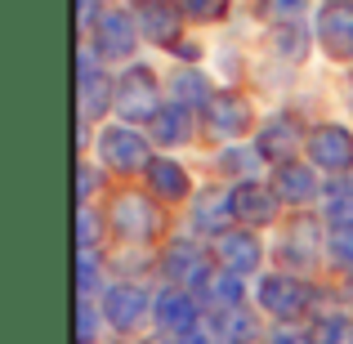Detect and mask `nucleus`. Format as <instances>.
<instances>
[{
  "instance_id": "f257e3e1",
  "label": "nucleus",
  "mask_w": 353,
  "mask_h": 344,
  "mask_svg": "<svg viewBox=\"0 0 353 344\" xmlns=\"http://www.w3.org/2000/svg\"><path fill=\"white\" fill-rule=\"evenodd\" d=\"M117 117L130 121H152L161 112V85H157L152 68H125V77L117 81Z\"/></svg>"
},
{
  "instance_id": "f03ea898",
  "label": "nucleus",
  "mask_w": 353,
  "mask_h": 344,
  "mask_svg": "<svg viewBox=\"0 0 353 344\" xmlns=\"http://www.w3.org/2000/svg\"><path fill=\"white\" fill-rule=\"evenodd\" d=\"M99 156H103L108 170H121V174H134V170H148L152 156H148V139L139 134L134 125H108L99 134Z\"/></svg>"
},
{
  "instance_id": "7ed1b4c3",
  "label": "nucleus",
  "mask_w": 353,
  "mask_h": 344,
  "mask_svg": "<svg viewBox=\"0 0 353 344\" xmlns=\"http://www.w3.org/2000/svg\"><path fill=\"white\" fill-rule=\"evenodd\" d=\"M90 32H94V50L103 54V59H130L134 45H139V23L125 9H99Z\"/></svg>"
},
{
  "instance_id": "20e7f679",
  "label": "nucleus",
  "mask_w": 353,
  "mask_h": 344,
  "mask_svg": "<svg viewBox=\"0 0 353 344\" xmlns=\"http://www.w3.org/2000/svg\"><path fill=\"white\" fill-rule=\"evenodd\" d=\"M108 219H112V228L121 232V237H130V241L152 237L157 224H161L157 206L143 197V192H117V197H112V206H108Z\"/></svg>"
},
{
  "instance_id": "39448f33",
  "label": "nucleus",
  "mask_w": 353,
  "mask_h": 344,
  "mask_svg": "<svg viewBox=\"0 0 353 344\" xmlns=\"http://www.w3.org/2000/svg\"><path fill=\"white\" fill-rule=\"evenodd\" d=\"M152 304L157 300L139 282H117V286H108V291H103V322H108V327H117V331H134Z\"/></svg>"
},
{
  "instance_id": "423d86ee",
  "label": "nucleus",
  "mask_w": 353,
  "mask_h": 344,
  "mask_svg": "<svg viewBox=\"0 0 353 344\" xmlns=\"http://www.w3.org/2000/svg\"><path fill=\"white\" fill-rule=\"evenodd\" d=\"M250 99L237 94V90H219L215 99L206 103V125L215 139H241L250 130Z\"/></svg>"
},
{
  "instance_id": "0eeeda50",
  "label": "nucleus",
  "mask_w": 353,
  "mask_h": 344,
  "mask_svg": "<svg viewBox=\"0 0 353 344\" xmlns=\"http://www.w3.org/2000/svg\"><path fill=\"white\" fill-rule=\"evenodd\" d=\"M259 304H264L273 318H295V313H304V304H309V286L291 273H268V277H259Z\"/></svg>"
},
{
  "instance_id": "6e6552de",
  "label": "nucleus",
  "mask_w": 353,
  "mask_h": 344,
  "mask_svg": "<svg viewBox=\"0 0 353 344\" xmlns=\"http://www.w3.org/2000/svg\"><path fill=\"white\" fill-rule=\"evenodd\" d=\"M179 5L170 0H139L134 5V23H139V36L152 45H179Z\"/></svg>"
},
{
  "instance_id": "1a4fd4ad",
  "label": "nucleus",
  "mask_w": 353,
  "mask_h": 344,
  "mask_svg": "<svg viewBox=\"0 0 353 344\" xmlns=\"http://www.w3.org/2000/svg\"><path fill=\"white\" fill-rule=\"evenodd\" d=\"M259 255H264V246H259V237L250 228H228L215 237V259L219 268H228V273L246 277L250 268H259Z\"/></svg>"
},
{
  "instance_id": "9d476101",
  "label": "nucleus",
  "mask_w": 353,
  "mask_h": 344,
  "mask_svg": "<svg viewBox=\"0 0 353 344\" xmlns=\"http://www.w3.org/2000/svg\"><path fill=\"white\" fill-rule=\"evenodd\" d=\"M309 156L318 170H349L353 165V134L345 125H318L309 134Z\"/></svg>"
},
{
  "instance_id": "9b49d317",
  "label": "nucleus",
  "mask_w": 353,
  "mask_h": 344,
  "mask_svg": "<svg viewBox=\"0 0 353 344\" xmlns=\"http://www.w3.org/2000/svg\"><path fill=\"white\" fill-rule=\"evenodd\" d=\"M152 318H157V327L170 331V336H188V331H197V300H192L183 286H165L152 304Z\"/></svg>"
},
{
  "instance_id": "f8f14e48",
  "label": "nucleus",
  "mask_w": 353,
  "mask_h": 344,
  "mask_svg": "<svg viewBox=\"0 0 353 344\" xmlns=\"http://www.w3.org/2000/svg\"><path fill=\"white\" fill-rule=\"evenodd\" d=\"M277 206H282V197H277V188H264V183H237L233 188V215L241 224L259 228V224H273L277 219Z\"/></svg>"
},
{
  "instance_id": "ddd939ff",
  "label": "nucleus",
  "mask_w": 353,
  "mask_h": 344,
  "mask_svg": "<svg viewBox=\"0 0 353 344\" xmlns=\"http://www.w3.org/2000/svg\"><path fill=\"white\" fill-rule=\"evenodd\" d=\"M161 268H165V277H170V286H201L210 277V259L201 255L197 246H188V241H174L170 250H165V259H161Z\"/></svg>"
},
{
  "instance_id": "4468645a",
  "label": "nucleus",
  "mask_w": 353,
  "mask_h": 344,
  "mask_svg": "<svg viewBox=\"0 0 353 344\" xmlns=\"http://www.w3.org/2000/svg\"><path fill=\"white\" fill-rule=\"evenodd\" d=\"M318 41L327 54L349 59L353 54V5H327L318 14Z\"/></svg>"
},
{
  "instance_id": "2eb2a0df",
  "label": "nucleus",
  "mask_w": 353,
  "mask_h": 344,
  "mask_svg": "<svg viewBox=\"0 0 353 344\" xmlns=\"http://www.w3.org/2000/svg\"><path fill=\"white\" fill-rule=\"evenodd\" d=\"M228 219H237L233 215V192L228 188H206V192H197V201H192V228L197 232H228L224 224Z\"/></svg>"
},
{
  "instance_id": "dca6fc26",
  "label": "nucleus",
  "mask_w": 353,
  "mask_h": 344,
  "mask_svg": "<svg viewBox=\"0 0 353 344\" xmlns=\"http://www.w3.org/2000/svg\"><path fill=\"white\" fill-rule=\"evenodd\" d=\"M304 143V134H300V121L295 117H273L264 130H259V152L268 156V161H291V152Z\"/></svg>"
},
{
  "instance_id": "f3484780",
  "label": "nucleus",
  "mask_w": 353,
  "mask_h": 344,
  "mask_svg": "<svg viewBox=\"0 0 353 344\" xmlns=\"http://www.w3.org/2000/svg\"><path fill=\"white\" fill-rule=\"evenodd\" d=\"M322 192V179L313 165H300V161H282L277 165V197L282 201H295V206H304V201H313Z\"/></svg>"
},
{
  "instance_id": "a211bd4d",
  "label": "nucleus",
  "mask_w": 353,
  "mask_h": 344,
  "mask_svg": "<svg viewBox=\"0 0 353 344\" xmlns=\"http://www.w3.org/2000/svg\"><path fill=\"white\" fill-rule=\"evenodd\" d=\"M148 188L157 192V197H165V201H183L192 192V183H188V170H183L174 156H152V165H148Z\"/></svg>"
},
{
  "instance_id": "6ab92c4d",
  "label": "nucleus",
  "mask_w": 353,
  "mask_h": 344,
  "mask_svg": "<svg viewBox=\"0 0 353 344\" xmlns=\"http://www.w3.org/2000/svg\"><path fill=\"white\" fill-rule=\"evenodd\" d=\"M282 255L295 259V264H313V259L322 255V224L318 219H295V224H286Z\"/></svg>"
},
{
  "instance_id": "aec40b11",
  "label": "nucleus",
  "mask_w": 353,
  "mask_h": 344,
  "mask_svg": "<svg viewBox=\"0 0 353 344\" xmlns=\"http://www.w3.org/2000/svg\"><path fill=\"white\" fill-rule=\"evenodd\" d=\"M108 103H117V85H108V72L81 77V121H94L108 112Z\"/></svg>"
},
{
  "instance_id": "412c9836",
  "label": "nucleus",
  "mask_w": 353,
  "mask_h": 344,
  "mask_svg": "<svg viewBox=\"0 0 353 344\" xmlns=\"http://www.w3.org/2000/svg\"><path fill=\"white\" fill-rule=\"evenodd\" d=\"M170 94H174L179 108H197V103H210V99H215V94H210V81L201 77L197 68H179V72H174V77H170Z\"/></svg>"
},
{
  "instance_id": "4be33fe9",
  "label": "nucleus",
  "mask_w": 353,
  "mask_h": 344,
  "mask_svg": "<svg viewBox=\"0 0 353 344\" xmlns=\"http://www.w3.org/2000/svg\"><path fill=\"white\" fill-rule=\"evenodd\" d=\"M188 134H192V117H188V108H161V112L152 117V139L157 143H188Z\"/></svg>"
},
{
  "instance_id": "5701e85b",
  "label": "nucleus",
  "mask_w": 353,
  "mask_h": 344,
  "mask_svg": "<svg viewBox=\"0 0 353 344\" xmlns=\"http://www.w3.org/2000/svg\"><path fill=\"white\" fill-rule=\"evenodd\" d=\"M201 291H206V300L215 304L219 313H228V309H241V277H237V273H228V268L210 273L206 282H201Z\"/></svg>"
},
{
  "instance_id": "b1692460",
  "label": "nucleus",
  "mask_w": 353,
  "mask_h": 344,
  "mask_svg": "<svg viewBox=\"0 0 353 344\" xmlns=\"http://www.w3.org/2000/svg\"><path fill=\"white\" fill-rule=\"evenodd\" d=\"M215 344H250L255 340V318H250L246 309H228L215 318Z\"/></svg>"
},
{
  "instance_id": "393cba45",
  "label": "nucleus",
  "mask_w": 353,
  "mask_h": 344,
  "mask_svg": "<svg viewBox=\"0 0 353 344\" xmlns=\"http://www.w3.org/2000/svg\"><path fill=\"white\" fill-rule=\"evenodd\" d=\"M259 161H264V152H259V148H224V152L215 156V165L224 174H233V179H241V183H250L255 179V170H259Z\"/></svg>"
},
{
  "instance_id": "a878e982",
  "label": "nucleus",
  "mask_w": 353,
  "mask_h": 344,
  "mask_svg": "<svg viewBox=\"0 0 353 344\" xmlns=\"http://www.w3.org/2000/svg\"><path fill=\"white\" fill-rule=\"evenodd\" d=\"M273 50L282 54V59L300 63L304 54H309V36H304V27L300 23H277L273 27Z\"/></svg>"
},
{
  "instance_id": "bb28decb",
  "label": "nucleus",
  "mask_w": 353,
  "mask_h": 344,
  "mask_svg": "<svg viewBox=\"0 0 353 344\" xmlns=\"http://www.w3.org/2000/svg\"><path fill=\"white\" fill-rule=\"evenodd\" d=\"M313 344H353V318L345 313H331L313 327Z\"/></svg>"
},
{
  "instance_id": "cd10ccee",
  "label": "nucleus",
  "mask_w": 353,
  "mask_h": 344,
  "mask_svg": "<svg viewBox=\"0 0 353 344\" xmlns=\"http://www.w3.org/2000/svg\"><path fill=\"white\" fill-rule=\"evenodd\" d=\"M179 14L192 23H219L228 14V0H179Z\"/></svg>"
},
{
  "instance_id": "c85d7f7f",
  "label": "nucleus",
  "mask_w": 353,
  "mask_h": 344,
  "mask_svg": "<svg viewBox=\"0 0 353 344\" xmlns=\"http://www.w3.org/2000/svg\"><path fill=\"white\" fill-rule=\"evenodd\" d=\"M331 255H336L340 264H349V268H353V224L331 228Z\"/></svg>"
},
{
  "instance_id": "c756f323",
  "label": "nucleus",
  "mask_w": 353,
  "mask_h": 344,
  "mask_svg": "<svg viewBox=\"0 0 353 344\" xmlns=\"http://www.w3.org/2000/svg\"><path fill=\"white\" fill-rule=\"evenodd\" d=\"M304 5H309V0H264V5H259V14L282 18V23H295V14H304Z\"/></svg>"
},
{
  "instance_id": "7c9ffc66",
  "label": "nucleus",
  "mask_w": 353,
  "mask_h": 344,
  "mask_svg": "<svg viewBox=\"0 0 353 344\" xmlns=\"http://www.w3.org/2000/svg\"><path fill=\"white\" fill-rule=\"evenodd\" d=\"M99 232H103V228H99V215H94V210H81V255H94V246H99Z\"/></svg>"
},
{
  "instance_id": "2f4dec72",
  "label": "nucleus",
  "mask_w": 353,
  "mask_h": 344,
  "mask_svg": "<svg viewBox=\"0 0 353 344\" xmlns=\"http://www.w3.org/2000/svg\"><path fill=\"white\" fill-rule=\"evenodd\" d=\"M99 291V259L94 255H81V295H94Z\"/></svg>"
},
{
  "instance_id": "473e14b6",
  "label": "nucleus",
  "mask_w": 353,
  "mask_h": 344,
  "mask_svg": "<svg viewBox=\"0 0 353 344\" xmlns=\"http://www.w3.org/2000/svg\"><path fill=\"white\" fill-rule=\"evenodd\" d=\"M94 340V309H90V300H81V344Z\"/></svg>"
},
{
  "instance_id": "72a5a7b5",
  "label": "nucleus",
  "mask_w": 353,
  "mask_h": 344,
  "mask_svg": "<svg viewBox=\"0 0 353 344\" xmlns=\"http://www.w3.org/2000/svg\"><path fill=\"white\" fill-rule=\"evenodd\" d=\"M94 192V165H81V197Z\"/></svg>"
},
{
  "instance_id": "f704fd0d",
  "label": "nucleus",
  "mask_w": 353,
  "mask_h": 344,
  "mask_svg": "<svg viewBox=\"0 0 353 344\" xmlns=\"http://www.w3.org/2000/svg\"><path fill=\"white\" fill-rule=\"evenodd\" d=\"M148 344H179V336H161V340H148Z\"/></svg>"
},
{
  "instance_id": "c9c22d12",
  "label": "nucleus",
  "mask_w": 353,
  "mask_h": 344,
  "mask_svg": "<svg viewBox=\"0 0 353 344\" xmlns=\"http://www.w3.org/2000/svg\"><path fill=\"white\" fill-rule=\"evenodd\" d=\"M327 5H353V0H327Z\"/></svg>"
}]
</instances>
